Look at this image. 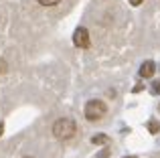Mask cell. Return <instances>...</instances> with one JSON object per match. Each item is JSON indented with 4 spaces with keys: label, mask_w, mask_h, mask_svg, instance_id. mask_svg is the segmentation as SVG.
I'll return each instance as SVG.
<instances>
[{
    "label": "cell",
    "mask_w": 160,
    "mask_h": 158,
    "mask_svg": "<svg viewBox=\"0 0 160 158\" xmlns=\"http://www.w3.org/2000/svg\"><path fill=\"white\" fill-rule=\"evenodd\" d=\"M103 114H106V103L99 101V99H93V101H89L85 106V118L91 120V122L103 118Z\"/></svg>",
    "instance_id": "cell-2"
},
{
    "label": "cell",
    "mask_w": 160,
    "mask_h": 158,
    "mask_svg": "<svg viewBox=\"0 0 160 158\" xmlns=\"http://www.w3.org/2000/svg\"><path fill=\"white\" fill-rule=\"evenodd\" d=\"M150 132H152V134H156V132H158V124L156 122H150Z\"/></svg>",
    "instance_id": "cell-8"
},
{
    "label": "cell",
    "mask_w": 160,
    "mask_h": 158,
    "mask_svg": "<svg viewBox=\"0 0 160 158\" xmlns=\"http://www.w3.org/2000/svg\"><path fill=\"white\" fill-rule=\"evenodd\" d=\"M140 75H142V77H152V75H154V63H152V61H146V63L142 65Z\"/></svg>",
    "instance_id": "cell-4"
},
{
    "label": "cell",
    "mask_w": 160,
    "mask_h": 158,
    "mask_svg": "<svg viewBox=\"0 0 160 158\" xmlns=\"http://www.w3.org/2000/svg\"><path fill=\"white\" fill-rule=\"evenodd\" d=\"M6 69H8L6 61H4V59H0V75H2V73H6Z\"/></svg>",
    "instance_id": "cell-7"
},
{
    "label": "cell",
    "mask_w": 160,
    "mask_h": 158,
    "mask_svg": "<svg viewBox=\"0 0 160 158\" xmlns=\"http://www.w3.org/2000/svg\"><path fill=\"white\" fill-rule=\"evenodd\" d=\"M106 136H103V134H99V136H93V144H103V142H106Z\"/></svg>",
    "instance_id": "cell-6"
},
{
    "label": "cell",
    "mask_w": 160,
    "mask_h": 158,
    "mask_svg": "<svg viewBox=\"0 0 160 158\" xmlns=\"http://www.w3.org/2000/svg\"><path fill=\"white\" fill-rule=\"evenodd\" d=\"M2 130H4V124H2V122H0V134H2Z\"/></svg>",
    "instance_id": "cell-11"
},
{
    "label": "cell",
    "mask_w": 160,
    "mask_h": 158,
    "mask_svg": "<svg viewBox=\"0 0 160 158\" xmlns=\"http://www.w3.org/2000/svg\"><path fill=\"white\" fill-rule=\"evenodd\" d=\"M75 132H77V126H75L73 120L63 118V120H57V122L53 124V134H55V138H59V140L73 138Z\"/></svg>",
    "instance_id": "cell-1"
},
{
    "label": "cell",
    "mask_w": 160,
    "mask_h": 158,
    "mask_svg": "<svg viewBox=\"0 0 160 158\" xmlns=\"http://www.w3.org/2000/svg\"><path fill=\"white\" fill-rule=\"evenodd\" d=\"M140 2H142V0H130V4H134V6H138Z\"/></svg>",
    "instance_id": "cell-10"
},
{
    "label": "cell",
    "mask_w": 160,
    "mask_h": 158,
    "mask_svg": "<svg viewBox=\"0 0 160 158\" xmlns=\"http://www.w3.org/2000/svg\"><path fill=\"white\" fill-rule=\"evenodd\" d=\"M39 4H43V6H55V4H59L61 0H37Z\"/></svg>",
    "instance_id": "cell-5"
},
{
    "label": "cell",
    "mask_w": 160,
    "mask_h": 158,
    "mask_svg": "<svg viewBox=\"0 0 160 158\" xmlns=\"http://www.w3.org/2000/svg\"><path fill=\"white\" fill-rule=\"evenodd\" d=\"M73 43H75V47H79V49L89 47V32H87L85 27H79L77 31L73 32Z\"/></svg>",
    "instance_id": "cell-3"
},
{
    "label": "cell",
    "mask_w": 160,
    "mask_h": 158,
    "mask_svg": "<svg viewBox=\"0 0 160 158\" xmlns=\"http://www.w3.org/2000/svg\"><path fill=\"white\" fill-rule=\"evenodd\" d=\"M152 89H154V93H160V81L154 83V85H152Z\"/></svg>",
    "instance_id": "cell-9"
}]
</instances>
